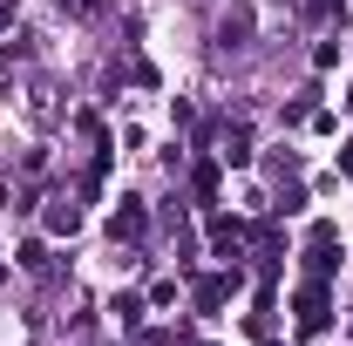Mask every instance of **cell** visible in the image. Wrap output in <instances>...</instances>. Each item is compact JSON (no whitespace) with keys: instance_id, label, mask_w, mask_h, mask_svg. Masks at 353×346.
<instances>
[{"instance_id":"cell-1","label":"cell","mask_w":353,"mask_h":346,"mask_svg":"<svg viewBox=\"0 0 353 346\" xmlns=\"http://www.w3.org/2000/svg\"><path fill=\"white\" fill-rule=\"evenodd\" d=\"M319 326H326V299L306 292V299H299V333H319Z\"/></svg>"},{"instance_id":"cell-2","label":"cell","mask_w":353,"mask_h":346,"mask_svg":"<svg viewBox=\"0 0 353 346\" xmlns=\"http://www.w3.org/2000/svg\"><path fill=\"white\" fill-rule=\"evenodd\" d=\"M136 231H143V204L123 197V211H116V238H136Z\"/></svg>"}]
</instances>
